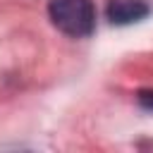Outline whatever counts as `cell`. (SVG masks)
<instances>
[{"label": "cell", "instance_id": "cell-1", "mask_svg": "<svg viewBox=\"0 0 153 153\" xmlns=\"http://www.w3.org/2000/svg\"><path fill=\"white\" fill-rule=\"evenodd\" d=\"M50 22L67 36L84 38L96 29V10L91 0H50Z\"/></svg>", "mask_w": 153, "mask_h": 153}, {"label": "cell", "instance_id": "cell-2", "mask_svg": "<svg viewBox=\"0 0 153 153\" xmlns=\"http://www.w3.org/2000/svg\"><path fill=\"white\" fill-rule=\"evenodd\" d=\"M148 12L151 10L143 0H110L108 2V19L112 24H120V26L141 22Z\"/></svg>", "mask_w": 153, "mask_h": 153}, {"label": "cell", "instance_id": "cell-3", "mask_svg": "<svg viewBox=\"0 0 153 153\" xmlns=\"http://www.w3.org/2000/svg\"><path fill=\"white\" fill-rule=\"evenodd\" d=\"M139 103L146 108V110H153V88H146V91H139Z\"/></svg>", "mask_w": 153, "mask_h": 153}]
</instances>
